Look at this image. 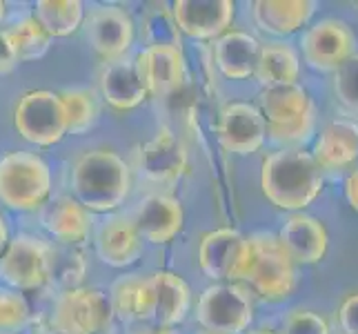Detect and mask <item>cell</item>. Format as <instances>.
Returning a JSON list of instances; mask_svg holds the SVG:
<instances>
[{"label": "cell", "instance_id": "cell-1", "mask_svg": "<svg viewBox=\"0 0 358 334\" xmlns=\"http://www.w3.org/2000/svg\"><path fill=\"white\" fill-rule=\"evenodd\" d=\"M69 192L90 214H114L131 194V169L114 150H85L69 167Z\"/></svg>", "mask_w": 358, "mask_h": 334}, {"label": "cell", "instance_id": "cell-2", "mask_svg": "<svg viewBox=\"0 0 358 334\" xmlns=\"http://www.w3.org/2000/svg\"><path fill=\"white\" fill-rule=\"evenodd\" d=\"M261 188L267 201L278 209H305L323 192V169L301 147L278 150L263 160Z\"/></svg>", "mask_w": 358, "mask_h": 334}, {"label": "cell", "instance_id": "cell-3", "mask_svg": "<svg viewBox=\"0 0 358 334\" xmlns=\"http://www.w3.org/2000/svg\"><path fill=\"white\" fill-rule=\"evenodd\" d=\"M52 167L38 152L16 150L0 156V205L11 212H41L52 199Z\"/></svg>", "mask_w": 358, "mask_h": 334}, {"label": "cell", "instance_id": "cell-4", "mask_svg": "<svg viewBox=\"0 0 358 334\" xmlns=\"http://www.w3.org/2000/svg\"><path fill=\"white\" fill-rule=\"evenodd\" d=\"M256 107L265 118L269 141L282 145V150H294L312 139L316 109L310 94L299 83L287 88L263 90Z\"/></svg>", "mask_w": 358, "mask_h": 334}, {"label": "cell", "instance_id": "cell-5", "mask_svg": "<svg viewBox=\"0 0 358 334\" xmlns=\"http://www.w3.org/2000/svg\"><path fill=\"white\" fill-rule=\"evenodd\" d=\"M250 239V261L243 281L263 301H285L296 288V263L280 245L278 237L256 232Z\"/></svg>", "mask_w": 358, "mask_h": 334}, {"label": "cell", "instance_id": "cell-6", "mask_svg": "<svg viewBox=\"0 0 358 334\" xmlns=\"http://www.w3.org/2000/svg\"><path fill=\"white\" fill-rule=\"evenodd\" d=\"M54 245L36 234H16L0 254V283L16 292H34L49 283Z\"/></svg>", "mask_w": 358, "mask_h": 334}, {"label": "cell", "instance_id": "cell-7", "mask_svg": "<svg viewBox=\"0 0 358 334\" xmlns=\"http://www.w3.org/2000/svg\"><path fill=\"white\" fill-rule=\"evenodd\" d=\"M114 323L109 294L98 288L58 292L52 307V328L67 334H107Z\"/></svg>", "mask_w": 358, "mask_h": 334}, {"label": "cell", "instance_id": "cell-8", "mask_svg": "<svg viewBox=\"0 0 358 334\" xmlns=\"http://www.w3.org/2000/svg\"><path fill=\"white\" fill-rule=\"evenodd\" d=\"M14 127L36 147H54L67 136V114L60 94L31 90L22 94L14 109Z\"/></svg>", "mask_w": 358, "mask_h": 334}, {"label": "cell", "instance_id": "cell-9", "mask_svg": "<svg viewBox=\"0 0 358 334\" xmlns=\"http://www.w3.org/2000/svg\"><path fill=\"white\" fill-rule=\"evenodd\" d=\"M196 321L203 330L243 334L254 321L252 294L241 283H214L196 303Z\"/></svg>", "mask_w": 358, "mask_h": 334}, {"label": "cell", "instance_id": "cell-10", "mask_svg": "<svg viewBox=\"0 0 358 334\" xmlns=\"http://www.w3.org/2000/svg\"><path fill=\"white\" fill-rule=\"evenodd\" d=\"M83 34L105 63L125 58L136 43V22L125 7L98 5L85 11Z\"/></svg>", "mask_w": 358, "mask_h": 334}, {"label": "cell", "instance_id": "cell-11", "mask_svg": "<svg viewBox=\"0 0 358 334\" xmlns=\"http://www.w3.org/2000/svg\"><path fill=\"white\" fill-rule=\"evenodd\" d=\"M247 261H250V239L243 237L238 230H212L199 243L201 272L212 281H243Z\"/></svg>", "mask_w": 358, "mask_h": 334}, {"label": "cell", "instance_id": "cell-12", "mask_svg": "<svg viewBox=\"0 0 358 334\" xmlns=\"http://www.w3.org/2000/svg\"><path fill=\"white\" fill-rule=\"evenodd\" d=\"M356 36L336 18H325L301 36V49L305 63L318 71H336L345 60L354 56Z\"/></svg>", "mask_w": 358, "mask_h": 334}, {"label": "cell", "instance_id": "cell-13", "mask_svg": "<svg viewBox=\"0 0 358 334\" xmlns=\"http://www.w3.org/2000/svg\"><path fill=\"white\" fill-rule=\"evenodd\" d=\"M189 167L187 147L169 127H160L150 141L138 147V172L156 185L178 183Z\"/></svg>", "mask_w": 358, "mask_h": 334}, {"label": "cell", "instance_id": "cell-14", "mask_svg": "<svg viewBox=\"0 0 358 334\" xmlns=\"http://www.w3.org/2000/svg\"><path fill=\"white\" fill-rule=\"evenodd\" d=\"M92 239L94 252L101 263L116 270L138 263L145 252V241L127 214H107L98 225H94Z\"/></svg>", "mask_w": 358, "mask_h": 334}, {"label": "cell", "instance_id": "cell-15", "mask_svg": "<svg viewBox=\"0 0 358 334\" xmlns=\"http://www.w3.org/2000/svg\"><path fill=\"white\" fill-rule=\"evenodd\" d=\"M216 134L227 152L238 156L256 154L267 141V125L261 109L252 103H227L218 114Z\"/></svg>", "mask_w": 358, "mask_h": 334}, {"label": "cell", "instance_id": "cell-16", "mask_svg": "<svg viewBox=\"0 0 358 334\" xmlns=\"http://www.w3.org/2000/svg\"><path fill=\"white\" fill-rule=\"evenodd\" d=\"M131 221L145 243L165 245L174 241L185 225V209L176 196L165 192L145 194L136 203Z\"/></svg>", "mask_w": 358, "mask_h": 334}, {"label": "cell", "instance_id": "cell-17", "mask_svg": "<svg viewBox=\"0 0 358 334\" xmlns=\"http://www.w3.org/2000/svg\"><path fill=\"white\" fill-rule=\"evenodd\" d=\"M171 11L182 36L214 43L231 29L236 5L231 0H176Z\"/></svg>", "mask_w": 358, "mask_h": 334}, {"label": "cell", "instance_id": "cell-18", "mask_svg": "<svg viewBox=\"0 0 358 334\" xmlns=\"http://www.w3.org/2000/svg\"><path fill=\"white\" fill-rule=\"evenodd\" d=\"M41 228L56 245L83 247L94 234V214H90L69 194L49 199L41 209Z\"/></svg>", "mask_w": 358, "mask_h": 334}, {"label": "cell", "instance_id": "cell-19", "mask_svg": "<svg viewBox=\"0 0 358 334\" xmlns=\"http://www.w3.org/2000/svg\"><path fill=\"white\" fill-rule=\"evenodd\" d=\"M134 63L147 88V94L163 101L167 94L187 81V63L182 49L171 47H143L134 56Z\"/></svg>", "mask_w": 358, "mask_h": 334}, {"label": "cell", "instance_id": "cell-20", "mask_svg": "<svg viewBox=\"0 0 358 334\" xmlns=\"http://www.w3.org/2000/svg\"><path fill=\"white\" fill-rule=\"evenodd\" d=\"M98 90H101L103 101L116 111H131L150 98L138 67L129 56L103 65L98 74Z\"/></svg>", "mask_w": 358, "mask_h": 334}, {"label": "cell", "instance_id": "cell-21", "mask_svg": "<svg viewBox=\"0 0 358 334\" xmlns=\"http://www.w3.org/2000/svg\"><path fill=\"white\" fill-rule=\"evenodd\" d=\"M152 279V319L150 326L178 328L189 314L192 290L182 277L174 272L158 270L150 274Z\"/></svg>", "mask_w": 358, "mask_h": 334}, {"label": "cell", "instance_id": "cell-22", "mask_svg": "<svg viewBox=\"0 0 358 334\" xmlns=\"http://www.w3.org/2000/svg\"><path fill=\"white\" fill-rule=\"evenodd\" d=\"M263 43L256 36L229 29L212 43V58L216 69L229 81H247L254 76Z\"/></svg>", "mask_w": 358, "mask_h": 334}, {"label": "cell", "instance_id": "cell-23", "mask_svg": "<svg viewBox=\"0 0 358 334\" xmlns=\"http://www.w3.org/2000/svg\"><path fill=\"white\" fill-rule=\"evenodd\" d=\"M278 241L292 256V261L301 265L318 263L325 256L329 243L323 223L307 214H292L285 218L278 232Z\"/></svg>", "mask_w": 358, "mask_h": 334}, {"label": "cell", "instance_id": "cell-24", "mask_svg": "<svg viewBox=\"0 0 358 334\" xmlns=\"http://www.w3.org/2000/svg\"><path fill=\"white\" fill-rule=\"evenodd\" d=\"M312 158L325 172H338L358 158V125L350 120H334L318 134Z\"/></svg>", "mask_w": 358, "mask_h": 334}, {"label": "cell", "instance_id": "cell-25", "mask_svg": "<svg viewBox=\"0 0 358 334\" xmlns=\"http://www.w3.org/2000/svg\"><path fill=\"white\" fill-rule=\"evenodd\" d=\"M114 319L122 323H145L152 319V279L150 274H125L107 292Z\"/></svg>", "mask_w": 358, "mask_h": 334}, {"label": "cell", "instance_id": "cell-26", "mask_svg": "<svg viewBox=\"0 0 358 334\" xmlns=\"http://www.w3.org/2000/svg\"><path fill=\"white\" fill-rule=\"evenodd\" d=\"M316 11L314 0H258L252 16L258 29L271 36H289L305 27Z\"/></svg>", "mask_w": 358, "mask_h": 334}, {"label": "cell", "instance_id": "cell-27", "mask_svg": "<svg viewBox=\"0 0 358 334\" xmlns=\"http://www.w3.org/2000/svg\"><path fill=\"white\" fill-rule=\"evenodd\" d=\"M299 74H301V60L292 45L278 43V41L263 45L254 78L261 83L265 90L296 85Z\"/></svg>", "mask_w": 358, "mask_h": 334}, {"label": "cell", "instance_id": "cell-28", "mask_svg": "<svg viewBox=\"0 0 358 334\" xmlns=\"http://www.w3.org/2000/svg\"><path fill=\"white\" fill-rule=\"evenodd\" d=\"M31 16L47 32L49 39H67L83 27L85 5L80 0H38Z\"/></svg>", "mask_w": 358, "mask_h": 334}, {"label": "cell", "instance_id": "cell-29", "mask_svg": "<svg viewBox=\"0 0 358 334\" xmlns=\"http://www.w3.org/2000/svg\"><path fill=\"white\" fill-rule=\"evenodd\" d=\"M5 34L18 56V63L38 60L49 52V47H52V39H49L47 32L36 22L31 14H24L16 18L14 22H9L5 27Z\"/></svg>", "mask_w": 358, "mask_h": 334}, {"label": "cell", "instance_id": "cell-30", "mask_svg": "<svg viewBox=\"0 0 358 334\" xmlns=\"http://www.w3.org/2000/svg\"><path fill=\"white\" fill-rule=\"evenodd\" d=\"M141 39L143 47H171V49H182V34L176 25L174 11L171 5L158 3L145 9L143 20H141Z\"/></svg>", "mask_w": 358, "mask_h": 334}, {"label": "cell", "instance_id": "cell-31", "mask_svg": "<svg viewBox=\"0 0 358 334\" xmlns=\"http://www.w3.org/2000/svg\"><path fill=\"white\" fill-rule=\"evenodd\" d=\"M60 101L67 114V136H85L94 130L101 116L98 94L90 88H71L60 92Z\"/></svg>", "mask_w": 358, "mask_h": 334}, {"label": "cell", "instance_id": "cell-32", "mask_svg": "<svg viewBox=\"0 0 358 334\" xmlns=\"http://www.w3.org/2000/svg\"><path fill=\"white\" fill-rule=\"evenodd\" d=\"M87 272V258L80 247L54 245L52 267H49V283L58 288V292L80 288V283Z\"/></svg>", "mask_w": 358, "mask_h": 334}, {"label": "cell", "instance_id": "cell-33", "mask_svg": "<svg viewBox=\"0 0 358 334\" xmlns=\"http://www.w3.org/2000/svg\"><path fill=\"white\" fill-rule=\"evenodd\" d=\"M31 323V307L22 292L0 286V334H22Z\"/></svg>", "mask_w": 358, "mask_h": 334}, {"label": "cell", "instance_id": "cell-34", "mask_svg": "<svg viewBox=\"0 0 358 334\" xmlns=\"http://www.w3.org/2000/svg\"><path fill=\"white\" fill-rule=\"evenodd\" d=\"M334 94L343 107L358 114V54L334 71Z\"/></svg>", "mask_w": 358, "mask_h": 334}, {"label": "cell", "instance_id": "cell-35", "mask_svg": "<svg viewBox=\"0 0 358 334\" xmlns=\"http://www.w3.org/2000/svg\"><path fill=\"white\" fill-rule=\"evenodd\" d=\"M282 334H329L327 321L310 310H292L282 319Z\"/></svg>", "mask_w": 358, "mask_h": 334}, {"label": "cell", "instance_id": "cell-36", "mask_svg": "<svg viewBox=\"0 0 358 334\" xmlns=\"http://www.w3.org/2000/svg\"><path fill=\"white\" fill-rule=\"evenodd\" d=\"M338 323L345 334H358V294H352L343 301L338 310Z\"/></svg>", "mask_w": 358, "mask_h": 334}, {"label": "cell", "instance_id": "cell-37", "mask_svg": "<svg viewBox=\"0 0 358 334\" xmlns=\"http://www.w3.org/2000/svg\"><path fill=\"white\" fill-rule=\"evenodd\" d=\"M18 65V56L14 52V47H11L7 34H5V27L0 29V76H7L16 69Z\"/></svg>", "mask_w": 358, "mask_h": 334}, {"label": "cell", "instance_id": "cell-38", "mask_svg": "<svg viewBox=\"0 0 358 334\" xmlns=\"http://www.w3.org/2000/svg\"><path fill=\"white\" fill-rule=\"evenodd\" d=\"M345 196H348V203L354 212H358V169H354L345 181Z\"/></svg>", "mask_w": 358, "mask_h": 334}, {"label": "cell", "instance_id": "cell-39", "mask_svg": "<svg viewBox=\"0 0 358 334\" xmlns=\"http://www.w3.org/2000/svg\"><path fill=\"white\" fill-rule=\"evenodd\" d=\"M129 334H180L176 328H158V326H141Z\"/></svg>", "mask_w": 358, "mask_h": 334}, {"label": "cell", "instance_id": "cell-40", "mask_svg": "<svg viewBox=\"0 0 358 334\" xmlns=\"http://www.w3.org/2000/svg\"><path fill=\"white\" fill-rule=\"evenodd\" d=\"M11 241V232H9V223H7V218H5V214L0 212V254L5 252V247H7V243Z\"/></svg>", "mask_w": 358, "mask_h": 334}, {"label": "cell", "instance_id": "cell-41", "mask_svg": "<svg viewBox=\"0 0 358 334\" xmlns=\"http://www.w3.org/2000/svg\"><path fill=\"white\" fill-rule=\"evenodd\" d=\"M5 18H7V3L0 0V29L5 27Z\"/></svg>", "mask_w": 358, "mask_h": 334}, {"label": "cell", "instance_id": "cell-42", "mask_svg": "<svg viewBox=\"0 0 358 334\" xmlns=\"http://www.w3.org/2000/svg\"><path fill=\"white\" fill-rule=\"evenodd\" d=\"M196 334H223V332H214V330H203V328H201Z\"/></svg>", "mask_w": 358, "mask_h": 334}, {"label": "cell", "instance_id": "cell-43", "mask_svg": "<svg viewBox=\"0 0 358 334\" xmlns=\"http://www.w3.org/2000/svg\"><path fill=\"white\" fill-rule=\"evenodd\" d=\"M45 334H67V332H60V330H54V328H52V330H47Z\"/></svg>", "mask_w": 358, "mask_h": 334}, {"label": "cell", "instance_id": "cell-44", "mask_svg": "<svg viewBox=\"0 0 358 334\" xmlns=\"http://www.w3.org/2000/svg\"><path fill=\"white\" fill-rule=\"evenodd\" d=\"M250 334H274V332H267V330H261V332H250Z\"/></svg>", "mask_w": 358, "mask_h": 334}]
</instances>
